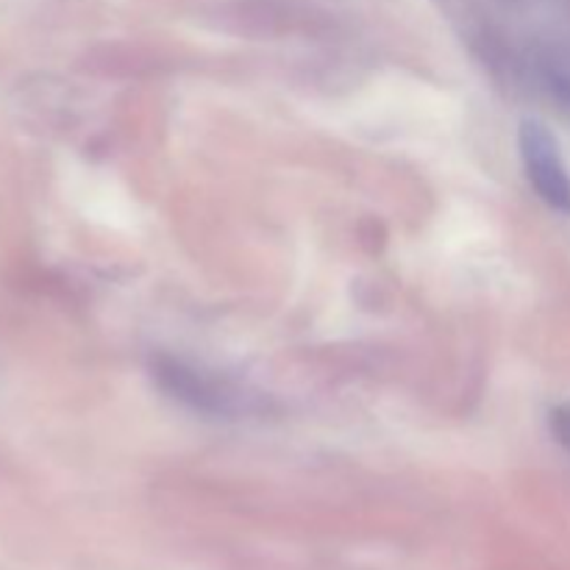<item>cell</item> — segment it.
Segmentation results:
<instances>
[{"label": "cell", "instance_id": "6da1fadb", "mask_svg": "<svg viewBox=\"0 0 570 570\" xmlns=\"http://www.w3.org/2000/svg\"><path fill=\"white\" fill-rule=\"evenodd\" d=\"M150 371H154L156 384L170 399L181 401V404H187L195 412H206V415H234L243 406L237 387H232L217 373L193 365V362L161 354L150 362Z\"/></svg>", "mask_w": 570, "mask_h": 570}, {"label": "cell", "instance_id": "7a4b0ae2", "mask_svg": "<svg viewBox=\"0 0 570 570\" xmlns=\"http://www.w3.org/2000/svg\"><path fill=\"white\" fill-rule=\"evenodd\" d=\"M518 148H521L523 170L538 198L549 209L570 217V170L551 128L534 117H527L518 128Z\"/></svg>", "mask_w": 570, "mask_h": 570}, {"label": "cell", "instance_id": "3957f363", "mask_svg": "<svg viewBox=\"0 0 570 570\" xmlns=\"http://www.w3.org/2000/svg\"><path fill=\"white\" fill-rule=\"evenodd\" d=\"M549 429L551 434H554L557 443L570 454V401H562V404H557L554 410H551Z\"/></svg>", "mask_w": 570, "mask_h": 570}]
</instances>
